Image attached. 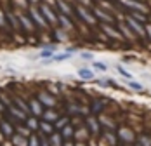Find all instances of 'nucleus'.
<instances>
[{
	"instance_id": "8",
	"label": "nucleus",
	"mask_w": 151,
	"mask_h": 146,
	"mask_svg": "<svg viewBox=\"0 0 151 146\" xmlns=\"http://www.w3.org/2000/svg\"><path fill=\"white\" fill-rule=\"evenodd\" d=\"M118 139L123 141V145H134L136 143V134L130 127H122L118 131Z\"/></svg>"
},
{
	"instance_id": "5",
	"label": "nucleus",
	"mask_w": 151,
	"mask_h": 146,
	"mask_svg": "<svg viewBox=\"0 0 151 146\" xmlns=\"http://www.w3.org/2000/svg\"><path fill=\"white\" fill-rule=\"evenodd\" d=\"M92 12H94V16L97 17V21H99V25L103 23V25H116V21H115V17H113V14L111 12H106V9H103L101 5H94L92 7Z\"/></svg>"
},
{
	"instance_id": "19",
	"label": "nucleus",
	"mask_w": 151,
	"mask_h": 146,
	"mask_svg": "<svg viewBox=\"0 0 151 146\" xmlns=\"http://www.w3.org/2000/svg\"><path fill=\"white\" fill-rule=\"evenodd\" d=\"M24 124H26V127H28V129H30L31 132L40 131V122H38V118L33 117V115H31L30 118H26V122H24Z\"/></svg>"
},
{
	"instance_id": "26",
	"label": "nucleus",
	"mask_w": 151,
	"mask_h": 146,
	"mask_svg": "<svg viewBox=\"0 0 151 146\" xmlns=\"http://www.w3.org/2000/svg\"><path fill=\"white\" fill-rule=\"evenodd\" d=\"M129 16H132L136 21L142 23V25H146V23H148V17H146V14H142V12H137V11H134V12H129Z\"/></svg>"
},
{
	"instance_id": "7",
	"label": "nucleus",
	"mask_w": 151,
	"mask_h": 146,
	"mask_svg": "<svg viewBox=\"0 0 151 146\" xmlns=\"http://www.w3.org/2000/svg\"><path fill=\"white\" fill-rule=\"evenodd\" d=\"M16 12H17V16H19V21H21V28H23V31L31 33V31L37 30V25L33 23V19L30 17V14H24V12H21V11H16Z\"/></svg>"
},
{
	"instance_id": "34",
	"label": "nucleus",
	"mask_w": 151,
	"mask_h": 146,
	"mask_svg": "<svg viewBox=\"0 0 151 146\" xmlns=\"http://www.w3.org/2000/svg\"><path fill=\"white\" fill-rule=\"evenodd\" d=\"M28 146H40V136L31 134L30 139H28Z\"/></svg>"
},
{
	"instance_id": "9",
	"label": "nucleus",
	"mask_w": 151,
	"mask_h": 146,
	"mask_svg": "<svg viewBox=\"0 0 151 146\" xmlns=\"http://www.w3.org/2000/svg\"><path fill=\"white\" fill-rule=\"evenodd\" d=\"M28 104H30V115H33V117H42V115H44L45 106L38 101V98H33V99H30V103H28Z\"/></svg>"
},
{
	"instance_id": "38",
	"label": "nucleus",
	"mask_w": 151,
	"mask_h": 146,
	"mask_svg": "<svg viewBox=\"0 0 151 146\" xmlns=\"http://www.w3.org/2000/svg\"><path fill=\"white\" fill-rule=\"evenodd\" d=\"M75 146H87V143H85V141H76Z\"/></svg>"
},
{
	"instance_id": "33",
	"label": "nucleus",
	"mask_w": 151,
	"mask_h": 146,
	"mask_svg": "<svg viewBox=\"0 0 151 146\" xmlns=\"http://www.w3.org/2000/svg\"><path fill=\"white\" fill-rule=\"evenodd\" d=\"M115 68H116V72L120 73L122 77H125V78H127V80H132V75H130V73L127 72V70H125V68H123V66H122V64H116V66H115Z\"/></svg>"
},
{
	"instance_id": "28",
	"label": "nucleus",
	"mask_w": 151,
	"mask_h": 146,
	"mask_svg": "<svg viewBox=\"0 0 151 146\" xmlns=\"http://www.w3.org/2000/svg\"><path fill=\"white\" fill-rule=\"evenodd\" d=\"M101 87H115L116 84H115V80L113 78H99V80H96Z\"/></svg>"
},
{
	"instance_id": "25",
	"label": "nucleus",
	"mask_w": 151,
	"mask_h": 146,
	"mask_svg": "<svg viewBox=\"0 0 151 146\" xmlns=\"http://www.w3.org/2000/svg\"><path fill=\"white\" fill-rule=\"evenodd\" d=\"M0 28H2V30H9V21H7V14H5V11L2 9V5H0Z\"/></svg>"
},
{
	"instance_id": "29",
	"label": "nucleus",
	"mask_w": 151,
	"mask_h": 146,
	"mask_svg": "<svg viewBox=\"0 0 151 146\" xmlns=\"http://www.w3.org/2000/svg\"><path fill=\"white\" fill-rule=\"evenodd\" d=\"M137 143L141 146H151V136L148 134H141L139 137H137Z\"/></svg>"
},
{
	"instance_id": "13",
	"label": "nucleus",
	"mask_w": 151,
	"mask_h": 146,
	"mask_svg": "<svg viewBox=\"0 0 151 146\" xmlns=\"http://www.w3.org/2000/svg\"><path fill=\"white\" fill-rule=\"evenodd\" d=\"M70 124H71V117L70 115H64V117H59L54 122V129H56V132H61L66 125H70Z\"/></svg>"
},
{
	"instance_id": "40",
	"label": "nucleus",
	"mask_w": 151,
	"mask_h": 146,
	"mask_svg": "<svg viewBox=\"0 0 151 146\" xmlns=\"http://www.w3.org/2000/svg\"><path fill=\"white\" fill-rule=\"evenodd\" d=\"M64 146H75L73 141H64Z\"/></svg>"
},
{
	"instance_id": "24",
	"label": "nucleus",
	"mask_w": 151,
	"mask_h": 146,
	"mask_svg": "<svg viewBox=\"0 0 151 146\" xmlns=\"http://www.w3.org/2000/svg\"><path fill=\"white\" fill-rule=\"evenodd\" d=\"M73 58V52H70L68 49L63 52V54H54V58L50 59V61H56V63H61V61H64V59H71Z\"/></svg>"
},
{
	"instance_id": "32",
	"label": "nucleus",
	"mask_w": 151,
	"mask_h": 146,
	"mask_svg": "<svg viewBox=\"0 0 151 146\" xmlns=\"http://www.w3.org/2000/svg\"><path fill=\"white\" fill-rule=\"evenodd\" d=\"M54 54H56V52H52V51H49V49H42L38 56H40V59H44V61H45V59H52V58H54Z\"/></svg>"
},
{
	"instance_id": "27",
	"label": "nucleus",
	"mask_w": 151,
	"mask_h": 146,
	"mask_svg": "<svg viewBox=\"0 0 151 146\" xmlns=\"http://www.w3.org/2000/svg\"><path fill=\"white\" fill-rule=\"evenodd\" d=\"M54 35L58 37V40H61V42L68 40V31L63 30V28H54Z\"/></svg>"
},
{
	"instance_id": "14",
	"label": "nucleus",
	"mask_w": 151,
	"mask_h": 146,
	"mask_svg": "<svg viewBox=\"0 0 151 146\" xmlns=\"http://www.w3.org/2000/svg\"><path fill=\"white\" fill-rule=\"evenodd\" d=\"M58 16H59V28L66 30V31H70V30L75 28L71 17H68V16H64V14H58Z\"/></svg>"
},
{
	"instance_id": "17",
	"label": "nucleus",
	"mask_w": 151,
	"mask_h": 146,
	"mask_svg": "<svg viewBox=\"0 0 151 146\" xmlns=\"http://www.w3.org/2000/svg\"><path fill=\"white\" fill-rule=\"evenodd\" d=\"M58 118H59V115H58V111H54V108L45 110L44 115H42V120H44V122H50V124H54Z\"/></svg>"
},
{
	"instance_id": "10",
	"label": "nucleus",
	"mask_w": 151,
	"mask_h": 146,
	"mask_svg": "<svg viewBox=\"0 0 151 146\" xmlns=\"http://www.w3.org/2000/svg\"><path fill=\"white\" fill-rule=\"evenodd\" d=\"M0 132L5 136V139H12V136L16 134L14 124L7 122V120H0Z\"/></svg>"
},
{
	"instance_id": "16",
	"label": "nucleus",
	"mask_w": 151,
	"mask_h": 146,
	"mask_svg": "<svg viewBox=\"0 0 151 146\" xmlns=\"http://www.w3.org/2000/svg\"><path fill=\"white\" fill-rule=\"evenodd\" d=\"M75 129H76V127H75V125H71V124H70V125H66V127L61 131L63 139H64V141H71V139H75Z\"/></svg>"
},
{
	"instance_id": "18",
	"label": "nucleus",
	"mask_w": 151,
	"mask_h": 146,
	"mask_svg": "<svg viewBox=\"0 0 151 146\" xmlns=\"http://www.w3.org/2000/svg\"><path fill=\"white\" fill-rule=\"evenodd\" d=\"M104 106H106V101L104 99H96V101L92 103V108H91V113L96 117V115H99L103 110H104Z\"/></svg>"
},
{
	"instance_id": "20",
	"label": "nucleus",
	"mask_w": 151,
	"mask_h": 146,
	"mask_svg": "<svg viewBox=\"0 0 151 146\" xmlns=\"http://www.w3.org/2000/svg\"><path fill=\"white\" fill-rule=\"evenodd\" d=\"M78 77H80L82 80L89 82V80H94V72H92L91 68H80V70H78Z\"/></svg>"
},
{
	"instance_id": "12",
	"label": "nucleus",
	"mask_w": 151,
	"mask_h": 146,
	"mask_svg": "<svg viewBox=\"0 0 151 146\" xmlns=\"http://www.w3.org/2000/svg\"><path fill=\"white\" fill-rule=\"evenodd\" d=\"M38 101L42 103L44 106H45V110H49V108H52L54 104H56V99H54V96L52 94H49V92H38Z\"/></svg>"
},
{
	"instance_id": "30",
	"label": "nucleus",
	"mask_w": 151,
	"mask_h": 146,
	"mask_svg": "<svg viewBox=\"0 0 151 146\" xmlns=\"http://www.w3.org/2000/svg\"><path fill=\"white\" fill-rule=\"evenodd\" d=\"M92 66H94V70H96V72H101V73L108 72V66H106L103 61H94V63H92Z\"/></svg>"
},
{
	"instance_id": "37",
	"label": "nucleus",
	"mask_w": 151,
	"mask_h": 146,
	"mask_svg": "<svg viewBox=\"0 0 151 146\" xmlns=\"http://www.w3.org/2000/svg\"><path fill=\"white\" fill-rule=\"evenodd\" d=\"M146 38L151 40V25H146Z\"/></svg>"
},
{
	"instance_id": "39",
	"label": "nucleus",
	"mask_w": 151,
	"mask_h": 146,
	"mask_svg": "<svg viewBox=\"0 0 151 146\" xmlns=\"http://www.w3.org/2000/svg\"><path fill=\"white\" fill-rule=\"evenodd\" d=\"M5 110H7V106H5V104H4V103L0 101V111H5Z\"/></svg>"
},
{
	"instance_id": "22",
	"label": "nucleus",
	"mask_w": 151,
	"mask_h": 146,
	"mask_svg": "<svg viewBox=\"0 0 151 146\" xmlns=\"http://www.w3.org/2000/svg\"><path fill=\"white\" fill-rule=\"evenodd\" d=\"M49 141H50V146H64V139L61 132H54L52 136H49Z\"/></svg>"
},
{
	"instance_id": "35",
	"label": "nucleus",
	"mask_w": 151,
	"mask_h": 146,
	"mask_svg": "<svg viewBox=\"0 0 151 146\" xmlns=\"http://www.w3.org/2000/svg\"><path fill=\"white\" fill-rule=\"evenodd\" d=\"M104 139L108 141V145H109V146H116V137H115V134H113V132L104 134Z\"/></svg>"
},
{
	"instance_id": "3",
	"label": "nucleus",
	"mask_w": 151,
	"mask_h": 146,
	"mask_svg": "<svg viewBox=\"0 0 151 146\" xmlns=\"http://www.w3.org/2000/svg\"><path fill=\"white\" fill-rule=\"evenodd\" d=\"M123 23L130 28V31L136 35V37H139V38H146V25H142V23H139V21H136L132 16H123Z\"/></svg>"
},
{
	"instance_id": "15",
	"label": "nucleus",
	"mask_w": 151,
	"mask_h": 146,
	"mask_svg": "<svg viewBox=\"0 0 151 146\" xmlns=\"http://www.w3.org/2000/svg\"><path fill=\"white\" fill-rule=\"evenodd\" d=\"M12 104H14V106H17L21 111H24V113H30V104L24 101L23 98H19V96H14V98H12Z\"/></svg>"
},
{
	"instance_id": "23",
	"label": "nucleus",
	"mask_w": 151,
	"mask_h": 146,
	"mask_svg": "<svg viewBox=\"0 0 151 146\" xmlns=\"http://www.w3.org/2000/svg\"><path fill=\"white\" fill-rule=\"evenodd\" d=\"M101 28L106 31V35H109V37H113V38H116V40H120V31H118V28H111L109 25H103L101 23Z\"/></svg>"
},
{
	"instance_id": "2",
	"label": "nucleus",
	"mask_w": 151,
	"mask_h": 146,
	"mask_svg": "<svg viewBox=\"0 0 151 146\" xmlns=\"http://www.w3.org/2000/svg\"><path fill=\"white\" fill-rule=\"evenodd\" d=\"M38 9H40V12L44 14V17L47 19L49 26L59 28V16H58V12H56L54 7H50L49 4H45V2H40V4H38Z\"/></svg>"
},
{
	"instance_id": "41",
	"label": "nucleus",
	"mask_w": 151,
	"mask_h": 146,
	"mask_svg": "<svg viewBox=\"0 0 151 146\" xmlns=\"http://www.w3.org/2000/svg\"><path fill=\"white\" fill-rule=\"evenodd\" d=\"M136 146H141V145H139V143H137V145H136Z\"/></svg>"
},
{
	"instance_id": "31",
	"label": "nucleus",
	"mask_w": 151,
	"mask_h": 146,
	"mask_svg": "<svg viewBox=\"0 0 151 146\" xmlns=\"http://www.w3.org/2000/svg\"><path fill=\"white\" fill-rule=\"evenodd\" d=\"M125 84H127V85H129L130 89L137 90V92H142V90H144V87H142L139 82H134V80H125Z\"/></svg>"
},
{
	"instance_id": "1",
	"label": "nucleus",
	"mask_w": 151,
	"mask_h": 146,
	"mask_svg": "<svg viewBox=\"0 0 151 146\" xmlns=\"http://www.w3.org/2000/svg\"><path fill=\"white\" fill-rule=\"evenodd\" d=\"M75 14L78 16V19H80L83 25H87V26H96V25H99V21H97V17L94 16L91 7L75 4Z\"/></svg>"
},
{
	"instance_id": "21",
	"label": "nucleus",
	"mask_w": 151,
	"mask_h": 146,
	"mask_svg": "<svg viewBox=\"0 0 151 146\" xmlns=\"http://www.w3.org/2000/svg\"><path fill=\"white\" fill-rule=\"evenodd\" d=\"M28 139H30V137H24V136H21V134L16 132L11 141H12V145L14 146H28Z\"/></svg>"
},
{
	"instance_id": "4",
	"label": "nucleus",
	"mask_w": 151,
	"mask_h": 146,
	"mask_svg": "<svg viewBox=\"0 0 151 146\" xmlns=\"http://www.w3.org/2000/svg\"><path fill=\"white\" fill-rule=\"evenodd\" d=\"M28 14H30V17L33 19V23L37 25V28H42V30L50 28V26H49V23H47V19L44 17V14L40 12L38 5H30V9H28Z\"/></svg>"
},
{
	"instance_id": "36",
	"label": "nucleus",
	"mask_w": 151,
	"mask_h": 146,
	"mask_svg": "<svg viewBox=\"0 0 151 146\" xmlns=\"http://www.w3.org/2000/svg\"><path fill=\"white\" fill-rule=\"evenodd\" d=\"M80 58L83 59V61H92L94 59V54L92 52H80Z\"/></svg>"
},
{
	"instance_id": "6",
	"label": "nucleus",
	"mask_w": 151,
	"mask_h": 146,
	"mask_svg": "<svg viewBox=\"0 0 151 146\" xmlns=\"http://www.w3.org/2000/svg\"><path fill=\"white\" fill-rule=\"evenodd\" d=\"M56 12L58 14H64L68 17H75V5L71 4V0H56Z\"/></svg>"
},
{
	"instance_id": "11",
	"label": "nucleus",
	"mask_w": 151,
	"mask_h": 146,
	"mask_svg": "<svg viewBox=\"0 0 151 146\" xmlns=\"http://www.w3.org/2000/svg\"><path fill=\"white\" fill-rule=\"evenodd\" d=\"M85 125L89 127V131H91L92 137H96V136H99V132H101V124H99V120L94 117H89L87 120H85Z\"/></svg>"
}]
</instances>
